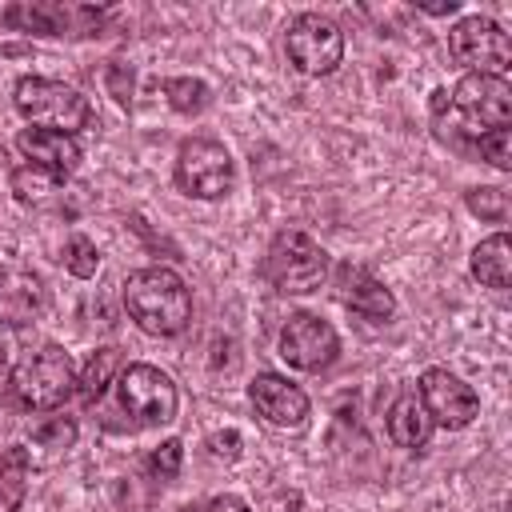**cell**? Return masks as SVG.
<instances>
[{"label":"cell","mask_w":512,"mask_h":512,"mask_svg":"<svg viewBox=\"0 0 512 512\" xmlns=\"http://www.w3.org/2000/svg\"><path fill=\"white\" fill-rule=\"evenodd\" d=\"M124 308L136 320L140 332L148 336H176L188 328L192 320V292L188 284L164 268V264H148L128 272L124 280Z\"/></svg>","instance_id":"6da1fadb"},{"label":"cell","mask_w":512,"mask_h":512,"mask_svg":"<svg viewBox=\"0 0 512 512\" xmlns=\"http://www.w3.org/2000/svg\"><path fill=\"white\" fill-rule=\"evenodd\" d=\"M112 396L116 416H124L116 432H140L176 420V384L156 364H124L112 380Z\"/></svg>","instance_id":"7a4b0ae2"},{"label":"cell","mask_w":512,"mask_h":512,"mask_svg":"<svg viewBox=\"0 0 512 512\" xmlns=\"http://www.w3.org/2000/svg\"><path fill=\"white\" fill-rule=\"evenodd\" d=\"M8 388H12L20 408L52 412V408H60L76 392V368H72V360H68V352L60 344H44V348L28 352L12 368Z\"/></svg>","instance_id":"3957f363"},{"label":"cell","mask_w":512,"mask_h":512,"mask_svg":"<svg viewBox=\"0 0 512 512\" xmlns=\"http://www.w3.org/2000/svg\"><path fill=\"white\" fill-rule=\"evenodd\" d=\"M12 104L24 120H32L36 128H56V132H80L92 124V104L84 92H76L64 80H48V76H24L12 92Z\"/></svg>","instance_id":"277c9868"},{"label":"cell","mask_w":512,"mask_h":512,"mask_svg":"<svg viewBox=\"0 0 512 512\" xmlns=\"http://www.w3.org/2000/svg\"><path fill=\"white\" fill-rule=\"evenodd\" d=\"M264 280L284 296L316 292L328 280V252L308 232H276L264 252Z\"/></svg>","instance_id":"5b68a950"},{"label":"cell","mask_w":512,"mask_h":512,"mask_svg":"<svg viewBox=\"0 0 512 512\" xmlns=\"http://www.w3.org/2000/svg\"><path fill=\"white\" fill-rule=\"evenodd\" d=\"M284 52L296 72L328 76L344 60V32L336 28V20H328L320 12H300V16H292V24L284 32Z\"/></svg>","instance_id":"8992f818"},{"label":"cell","mask_w":512,"mask_h":512,"mask_svg":"<svg viewBox=\"0 0 512 512\" xmlns=\"http://www.w3.org/2000/svg\"><path fill=\"white\" fill-rule=\"evenodd\" d=\"M108 12L92 4H60V0H36V4H12L0 12V28H20L32 36H96L104 28Z\"/></svg>","instance_id":"52a82bcc"},{"label":"cell","mask_w":512,"mask_h":512,"mask_svg":"<svg viewBox=\"0 0 512 512\" xmlns=\"http://www.w3.org/2000/svg\"><path fill=\"white\" fill-rule=\"evenodd\" d=\"M232 180H236V168H232V156L220 140L192 136V140L180 144V152H176L180 192H188L196 200H220V196H228Z\"/></svg>","instance_id":"ba28073f"},{"label":"cell","mask_w":512,"mask_h":512,"mask_svg":"<svg viewBox=\"0 0 512 512\" xmlns=\"http://www.w3.org/2000/svg\"><path fill=\"white\" fill-rule=\"evenodd\" d=\"M448 52L456 64H464L480 76H504V68L512 64L508 32L492 16H464L448 32Z\"/></svg>","instance_id":"9c48e42d"},{"label":"cell","mask_w":512,"mask_h":512,"mask_svg":"<svg viewBox=\"0 0 512 512\" xmlns=\"http://www.w3.org/2000/svg\"><path fill=\"white\" fill-rule=\"evenodd\" d=\"M276 352L296 372H320L340 356V336L328 320H320L312 312H296V316L284 320Z\"/></svg>","instance_id":"30bf717a"},{"label":"cell","mask_w":512,"mask_h":512,"mask_svg":"<svg viewBox=\"0 0 512 512\" xmlns=\"http://www.w3.org/2000/svg\"><path fill=\"white\" fill-rule=\"evenodd\" d=\"M452 104H456V112L472 124V132L504 128L508 116H512V88H508L504 76L468 72V76H460V84L452 88Z\"/></svg>","instance_id":"8fae6325"},{"label":"cell","mask_w":512,"mask_h":512,"mask_svg":"<svg viewBox=\"0 0 512 512\" xmlns=\"http://www.w3.org/2000/svg\"><path fill=\"white\" fill-rule=\"evenodd\" d=\"M416 396H420L424 412L432 416V424H440V428H468L480 412L476 392L448 368H428L416 384Z\"/></svg>","instance_id":"7c38bea8"},{"label":"cell","mask_w":512,"mask_h":512,"mask_svg":"<svg viewBox=\"0 0 512 512\" xmlns=\"http://www.w3.org/2000/svg\"><path fill=\"white\" fill-rule=\"evenodd\" d=\"M248 400L256 404V412L268 420V424H276V428H300L304 420H308V396H304V388H296L288 376H280V372H260V376H252V384H248Z\"/></svg>","instance_id":"4fadbf2b"},{"label":"cell","mask_w":512,"mask_h":512,"mask_svg":"<svg viewBox=\"0 0 512 512\" xmlns=\"http://www.w3.org/2000/svg\"><path fill=\"white\" fill-rule=\"evenodd\" d=\"M16 148L24 152L28 164L48 168L60 180H68L80 168V144H76V136L56 132V128H36V124L32 128H20L16 132Z\"/></svg>","instance_id":"5bb4252c"},{"label":"cell","mask_w":512,"mask_h":512,"mask_svg":"<svg viewBox=\"0 0 512 512\" xmlns=\"http://www.w3.org/2000/svg\"><path fill=\"white\" fill-rule=\"evenodd\" d=\"M336 292H340L344 308H352L356 316H364L372 324H384L396 312V296L360 264H340L336 268Z\"/></svg>","instance_id":"9a60e30c"},{"label":"cell","mask_w":512,"mask_h":512,"mask_svg":"<svg viewBox=\"0 0 512 512\" xmlns=\"http://www.w3.org/2000/svg\"><path fill=\"white\" fill-rule=\"evenodd\" d=\"M44 308L40 276L28 268H0V324H32Z\"/></svg>","instance_id":"2e32d148"},{"label":"cell","mask_w":512,"mask_h":512,"mask_svg":"<svg viewBox=\"0 0 512 512\" xmlns=\"http://www.w3.org/2000/svg\"><path fill=\"white\" fill-rule=\"evenodd\" d=\"M432 428L436 424L424 412V404H420L416 392H400L392 400V408H388V436H392V444H400V448H424L428 436H432Z\"/></svg>","instance_id":"e0dca14e"},{"label":"cell","mask_w":512,"mask_h":512,"mask_svg":"<svg viewBox=\"0 0 512 512\" xmlns=\"http://www.w3.org/2000/svg\"><path fill=\"white\" fill-rule=\"evenodd\" d=\"M472 276L484 284V288H508L512 280V244L504 232L480 240L472 248Z\"/></svg>","instance_id":"ac0fdd59"},{"label":"cell","mask_w":512,"mask_h":512,"mask_svg":"<svg viewBox=\"0 0 512 512\" xmlns=\"http://www.w3.org/2000/svg\"><path fill=\"white\" fill-rule=\"evenodd\" d=\"M120 368H124L120 348H96V352L88 356V364H84V376L76 380V384H80L84 404H100V396L112 388V380H116V372H120Z\"/></svg>","instance_id":"d6986e66"},{"label":"cell","mask_w":512,"mask_h":512,"mask_svg":"<svg viewBox=\"0 0 512 512\" xmlns=\"http://www.w3.org/2000/svg\"><path fill=\"white\" fill-rule=\"evenodd\" d=\"M28 492V448L8 444L0 456V512H16Z\"/></svg>","instance_id":"ffe728a7"},{"label":"cell","mask_w":512,"mask_h":512,"mask_svg":"<svg viewBox=\"0 0 512 512\" xmlns=\"http://www.w3.org/2000/svg\"><path fill=\"white\" fill-rule=\"evenodd\" d=\"M8 184H12L16 200H24V204H28V200H44V196H52L64 180H60V176H52L48 168H36V164H28V160H24V164H16V168H12Z\"/></svg>","instance_id":"44dd1931"},{"label":"cell","mask_w":512,"mask_h":512,"mask_svg":"<svg viewBox=\"0 0 512 512\" xmlns=\"http://www.w3.org/2000/svg\"><path fill=\"white\" fill-rule=\"evenodd\" d=\"M164 96H168V104H172L180 116H196V112H204L208 100H212L208 84L196 80V76H172V80H164Z\"/></svg>","instance_id":"7402d4cb"},{"label":"cell","mask_w":512,"mask_h":512,"mask_svg":"<svg viewBox=\"0 0 512 512\" xmlns=\"http://www.w3.org/2000/svg\"><path fill=\"white\" fill-rule=\"evenodd\" d=\"M64 268L76 276V280H88V276H96V268H100V252H96V244L88 240V236H68L64 240Z\"/></svg>","instance_id":"603a6c76"},{"label":"cell","mask_w":512,"mask_h":512,"mask_svg":"<svg viewBox=\"0 0 512 512\" xmlns=\"http://www.w3.org/2000/svg\"><path fill=\"white\" fill-rule=\"evenodd\" d=\"M76 420L72 416H48L40 424H32V444L40 448H72L76 444Z\"/></svg>","instance_id":"cb8c5ba5"},{"label":"cell","mask_w":512,"mask_h":512,"mask_svg":"<svg viewBox=\"0 0 512 512\" xmlns=\"http://www.w3.org/2000/svg\"><path fill=\"white\" fill-rule=\"evenodd\" d=\"M476 152H480L492 168L508 172V168H512V132H508V124H504V128H488V132H480V136H476Z\"/></svg>","instance_id":"d4e9b609"},{"label":"cell","mask_w":512,"mask_h":512,"mask_svg":"<svg viewBox=\"0 0 512 512\" xmlns=\"http://www.w3.org/2000/svg\"><path fill=\"white\" fill-rule=\"evenodd\" d=\"M464 200H468V208L480 220H492V224H504L508 220V192L504 188H472Z\"/></svg>","instance_id":"484cf974"},{"label":"cell","mask_w":512,"mask_h":512,"mask_svg":"<svg viewBox=\"0 0 512 512\" xmlns=\"http://www.w3.org/2000/svg\"><path fill=\"white\" fill-rule=\"evenodd\" d=\"M180 464H184V444L172 436V440H160V448L148 452V472L156 480H176L180 476Z\"/></svg>","instance_id":"4316f807"},{"label":"cell","mask_w":512,"mask_h":512,"mask_svg":"<svg viewBox=\"0 0 512 512\" xmlns=\"http://www.w3.org/2000/svg\"><path fill=\"white\" fill-rule=\"evenodd\" d=\"M104 84H108V96L116 104H132V68L120 64V60H108L104 68Z\"/></svg>","instance_id":"83f0119b"},{"label":"cell","mask_w":512,"mask_h":512,"mask_svg":"<svg viewBox=\"0 0 512 512\" xmlns=\"http://www.w3.org/2000/svg\"><path fill=\"white\" fill-rule=\"evenodd\" d=\"M208 456L232 464V460L240 456V432H236V428H228V432H212V436H208Z\"/></svg>","instance_id":"f1b7e54d"},{"label":"cell","mask_w":512,"mask_h":512,"mask_svg":"<svg viewBox=\"0 0 512 512\" xmlns=\"http://www.w3.org/2000/svg\"><path fill=\"white\" fill-rule=\"evenodd\" d=\"M208 512H252L240 496H216L212 504H208Z\"/></svg>","instance_id":"f546056e"},{"label":"cell","mask_w":512,"mask_h":512,"mask_svg":"<svg viewBox=\"0 0 512 512\" xmlns=\"http://www.w3.org/2000/svg\"><path fill=\"white\" fill-rule=\"evenodd\" d=\"M416 8L428 12V16H452L460 8V0H436V4H416Z\"/></svg>","instance_id":"4dcf8cb0"}]
</instances>
